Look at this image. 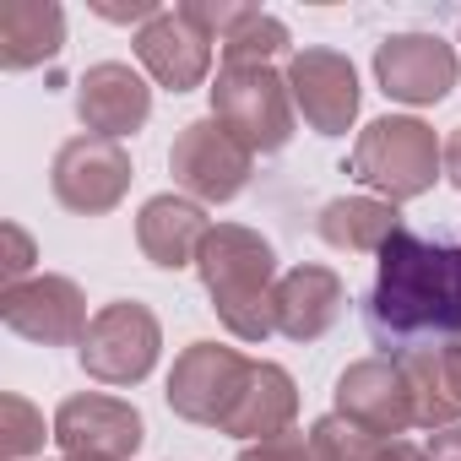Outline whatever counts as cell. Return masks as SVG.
I'll list each match as a JSON object with an SVG mask.
<instances>
[{
	"mask_svg": "<svg viewBox=\"0 0 461 461\" xmlns=\"http://www.w3.org/2000/svg\"><path fill=\"white\" fill-rule=\"evenodd\" d=\"M256 358H245L240 348H222V342H190L174 369H168V412L185 418V423H201V429H222L234 396L245 391V375H250Z\"/></svg>",
	"mask_w": 461,
	"mask_h": 461,
	"instance_id": "ba28073f",
	"label": "cell"
},
{
	"mask_svg": "<svg viewBox=\"0 0 461 461\" xmlns=\"http://www.w3.org/2000/svg\"><path fill=\"white\" fill-rule=\"evenodd\" d=\"M217 50H222V66H272L283 50H288V28L261 12V6H234V0H185L179 6Z\"/></svg>",
	"mask_w": 461,
	"mask_h": 461,
	"instance_id": "9a60e30c",
	"label": "cell"
},
{
	"mask_svg": "<svg viewBox=\"0 0 461 461\" xmlns=\"http://www.w3.org/2000/svg\"><path fill=\"white\" fill-rule=\"evenodd\" d=\"M0 240H6V261H0V272H6V288H17V283H28V272H33V240L23 234L17 222L0 228Z\"/></svg>",
	"mask_w": 461,
	"mask_h": 461,
	"instance_id": "484cf974",
	"label": "cell"
},
{
	"mask_svg": "<svg viewBox=\"0 0 461 461\" xmlns=\"http://www.w3.org/2000/svg\"><path fill=\"white\" fill-rule=\"evenodd\" d=\"M445 179L461 190V131H450V136H445Z\"/></svg>",
	"mask_w": 461,
	"mask_h": 461,
	"instance_id": "f1b7e54d",
	"label": "cell"
},
{
	"mask_svg": "<svg viewBox=\"0 0 461 461\" xmlns=\"http://www.w3.org/2000/svg\"><path fill=\"white\" fill-rule=\"evenodd\" d=\"M212 93V120H222L250 152H283L294 141V93L272 66H222Z\"/></svg>",
	"mask_w": 461,
	"mask_h": 461,
	"instance_id": "277c9868",
	"label": "cell"
},
{
	"mask_svg": "<svg viewBox=\"0 0 461 461\" xmlns=\"http://www.w3.org/2000/svg\"><path fill=\"white\" fill-rule=\"evenodd\" d=\"M44 439H55V429H44V412L33 402H23L17 391L0 396V456L28 461V456L44 450Z\"/></svg>",
	"mask_w": 461,
	"mask_h": 461,
	"instance_id": "cb8c5ba5",
	"label": "cell"
},
{
	"mask_svg": "<svg viewBox=\"0 0 461 461\" xmlns=\"http://www.w3.org/2000/svg\"><path fill=\"white\" fill-rule=\"evenodd\" d=\"M456 71H461L456 50L445 39H434V33H391L375 50V82H380V93L396 98V104H412V109L450 98Z\"/></svg>",
	"mask_w": 461,
	"mask_h": 461,
	"instance_id": "7c38bea8",
	"label": "cell"
},
{
	"mask_svg": "<svg viewBox=\"0 0 461 461\" xmlns=\"http://www.w3.org/2000/svg\"><path fill=\"white\" fill-rule=\"evenodd\" d=\"M294 418H299V385L283 364H250L245 375V391L234 396L222 429L217 434H234V439H277V434H294Z\"/></svg>",
	"mask_w": 461,
	"mask_h": 461,
	"instance_id": "e0dca14e",
	"label": "cell"
},
{
	"mask_svg": "<svg viewBox=\"0 0 461 461\" xmlns=\"http://www.w3.org/2000/svg\"><path fill=\"white\" fill-rule=\"evenodd\" d=\"M342 174L369 185L380 201L402 206V201L429 195L434 179L445 174V141L434 136V125H423L412 114H385V120H369L358 131Z\"/></svg>",
	"mask_w": 461,
	"mask_h": 461,
	"instance_id": "3957f363",
	"label": "cell"
},
{
	"mask_svg": "<svg viewBox=\"0 0 461 461\" xmlns=\"http://www.w3.org/2000/svg\"><path fill=\"white\" fill-rule=\"evenodd\" d=\"M131 179H136L131 152H125L120 141H109V136H93V131L71 136V141L55 152V163H50L55 201H60L66 212H77V217H104V212H114V206L125 201Z\"/></svg>",
	"mask_w": 461,
	"mask_h": 461,
	"instance_id": "52a82bcc",
	"label": "cell"
},
{
	"mask_svg": "<svg viewBox=\"0 0 461 461\" xmlns=\"http://www.w3.org/2000/svg\"><path fill=\"white\" fill-rule=\"evenodd\" d=\"M348 288L331 267H294L277 277V331L288 342H321L342 321Z\"/></svg>",
	"mask_w": 461,
	"mask_h": 461,
	"instance_id": "d6986e66",
	"label": "cell"
},
{
	"mask_svg": "<svg viewBox=\"0 0 461 461\" xmlns=\"http://www.w3.org/2000/svg\"><path fill=\"white\" fill-rule=\"evenodd\" d=\"M168 174H174V185L190 195V201H201V206H222V201H234L245 185H250V174H256V152L228 131L222 120H190L179 136H174V147H168Z\"/></svg>",
	"mask_w": 461,
	"mask_h": 461,
	"instance_id": "5b68a950",
	"label": "cell"
},
{
	"mask_svg": "<svg viewBox=\"0 0 461 461\" xmlns=\"http://www.w3.org/2000/svg\"><path fill=\"white\" fill-rule=\"evenodd\" d=\"M423 456L429 461H461V423L456 429H434L429 445H423Z\"/></svg>",
	"mask_w": 461,
	"mask_h": 461,
	"instance_id": "83f0119b",
	"label": "cell"
},
{
	"mask_svg": "<svg viewBox=\"0 0 461 461\" xmlns=\"http://www.w3.org/2000/svg\"><path fill=\"white\" fill-rule=\"evenodd\" d=\"M380 461H429V456L407 439H391V445H380Z\"/></svg>",
	"mask_w": 461,
	"mask_h": 461,
	"instance_id": "f546056e",
	"label": "cell"
},
{
	"mask_svg": "<svg viewBox=\"0 0 461 461\" xmlns=\"http://www.w3.org/2000/svg\"><path fill=\"white\" fill-rule=\"evenodd\" d=\"M445 353V369H450V385H456V396H461V342H450V348H439Z\"/></svg>",
	"mask_w": 461,
	"mask_h": 461,
	"instance_id": "4dcf8cb0",
	"label": "cell"
},
{
	"mask_svg": "<svg viewBox=\"0 0 461 461\" xmlns=\"http://www.w3.org/2000/svg\"><path fill=\"white\" fill-rule=\"evenodd\" d=\"M310 450L315 461H380V439L342 412H326L310 423Z\"/></svg>",
	"mask_w": 461,
	"mask_h": 461,
	"instance_id": "603a6c76",
	"label": "cell"
},
{
	"mask_svg": "<svg viewBox=\"0 0 461 461\" xmlns=\"http://www.w3.org/2000/svg\"><path fill=\"white\" fill-rule=\"evenodd\" d=\"M0 321H6L17 337L44 342V348H82V337L93 326L82 288L71 277H55V272L28 277V283L0 294Z\"/></svg>",
	"mask_w": 461,
	"mask_h": 461,
	"instance_id": "30bf717a",
	"label": "cell"
},
{
	"mask_svg": "<svg viewBox=\"0 0 461 461\" xmlns=\"http://www.w3.org/2000/svg\"><path fill=\"white\" fill-rule=\"evenodd\" d=\"M402 375H407V391H412V418L423 429H456L461 423V396L450 385V369H445V353L439 348H423V353H407L396 358Z\"/></svg>",
	"mask_w": 461,
	"mask_h": 461,
	"instance_id": "7402d4cb",
	"label": "cell"
},
{
	"mask_svg": "<svg viewBox=\"0 0 461 461\" xmlns=\"http://www.w3.org/2000/svg\"><path fill=\"white\" fill-rule=\"evenodd\" d=\"M158 348H163L158 315L136 299H114L93 315L77 358H82L87 380H98V385H141L158 364Z\"/></svg>",
	"mask_w": 461,
	"mask_h": 461,
	"instance_id": "8992f818",
	"label": "cell"
},
{
	"mask_svg": "<svg viewBox=\"0 0 461 461\" xmlns=\"http://www.w3.org/2000/svg\"><path fill=\"white\" fill-rule=\"evenodd\" d=\"M240 461H315V450H310V434H277V439L245 445Z\"/></svg>",
	"mask_w": 461,
	"mask_h": 461,
	"instance_id": "d4e9b609",
	"label": "cell"
},
{
	"mask_svg": "<svg viewBox=\"0 0 461 461\" xmlns=\"http://www.w3.org/2000/svg\"><path fill=\"white\" fill-rule=\"evenodd\" d=\"M321 240L331 250H348V256H380L396 234H402V212L380 195H337L321 206Z\"/></svg>",
	"mask_w": 461,
	"mask_h": 461,
	"instance_id": "44dd1931",
	"label": "cell"
},
{
	"mask_svg": "<svg viewBox=\"0 0 461 461\" xmlns=\"http://www.w3.org/2000/svg\"><path fill=\"white\" fill-rule=\"evenodd\" d=\"M66 50V12L55 0H0V66L33 71Z\"/></svg>",
	"mask_w": 461,
	"mask_h": 461,
	"instance_id": "ffe728a7",
	"label": "cell"
},
{
	"mask_svg": "<svg viewBox=\"0 0 461 461\" xmlns=\"http://www.w3.org/2000/svg\"><path fill=\"white\" fill-rule=\"evenodd\" d=\"M93 12L109 17V23H136V28H147L163 6H152V0H131V6H109V0H93Z\"/></svg>",
	"mask_w": 461,
	"mask_h": 461,
	"instance_id": "4316f807",
	"label": "cell"
},
{
	"mask_svg": "<svg viewBox=\"0 0 461 461\" xmlns=\"http://www.w3.org/2000/svg\"><path fill=\"white\" fill-rule=\"evenodd\" d=\"M206 234H212V222H206L201 201H190V195H152L141 206V217H136V245L163 272L195 267Z\"/></svg>",
	"mask_w": 461,
	"mask_h": 461,
	"instance_id": "ac0fdd59",
	"label": "cell"
},
{
	"mask_svg": "<svg viewBox=\"0 0 461 461\" xmlns=\"http://www.w3.org/2000/svg\"><path fill=\"white\" fill-rule=\"evenodd\" d=\"M152 114V87L141 82V71H131L125 60H98L82 71L77 82V120L93 131V136H109V141H125L147 125Z\"/></svg>",
	"mask_w": 461,
	"mask_h": 461,
	"instance_id": "5bb4252c",
	"label": "cell"
},
{
	"mask_svg": "<svg viewBox=\"0 0 461 461\" xmlns=\"http://www.w3.org/2000/svg\"><path fill=\"white\" fill-rule=\"evenodd\" d=\"M364 321L385 358L461 342V245H439L402 228L380 250Z\"/></svg>",
	"mask_w": 461,
	"mask_h": 461,
	"instance_id": "6da1fadb",
	"label": "cell"
},
{
	"mask_svg": "<svg viewBox=\"0 0 461 461\" xmlns=\"http://www.w3.org/2000/svg\"><path fill=\"white\" fill-rule=\"evenodd\" d=\"M50 429H55V445L66 456H109V461H131L147 439L141 412L120 396H104V391L66 396Z\"/></svg>",
	"mask_w": 461,
	"mask_h": 461,
	"instance_id": "8fae6325",
	"label": "cell"
},
{
	"mask_svg": "<svg viewBox=\"0 0 461 461\" xmlns=\"http://www.w3.org/2000/svg\"><path fill=\"white\" fill-rule=\"evenodd\" d=\"M136 60L158 87L190 93L212 71V39L174 6V12H158L147 28H136Z\"/></svg>",
	"mask_w": 461,
	"mask_h": 461,
	"instance_id": "2e32d148",
	"label": "cell"
},
{
	"mask_svg": "<svg viewBox=\"0 0 461 461\" xmlns=\"http://www.w3.org/2000/svg\"><path fill=\"white\" fill-rule=\"evenodd\" d=\"M288 93H294V109L304 114V125L315 136H348V125L358 120V71L348 55L337 50H294L288 55Z\"/></svg>",
	"mask_w": 461,
	"mask_h": 461,
	"instance_id": "9c48e42d",
	"label": "cell"
},
{
	"mask_svg": "<svg viewBox=\"0 0 461 461\" xmlns=\"http://www.w3.org/2000/svg\"><path fill=\"white\" fill-rule=\"evenodd\" d=\"M195 272L206 283V299L217 321L240 342H267L277 331V250L245 222H217Z\"/></svg>",
	"mask_w": 461,
	"mask_h": 461,
	"instance_id": "7a4b0ae2",
	"label": "cell"
},
{
	"mask_svg": "<svg viewBox=\"0 0 461 461\" xmlns=\"http://www.w3.org/2000/svg\"><path fill=\"white\" fill-rule=\"evenodd\" d=\"M337 412L353 418L358 429H369L375 439H396L402 429H412V391L396 358H358L337 375Z\"/></svg>",
	"mask_w": 461,
	"mask_h": 461,
	"instance_id": "4fadbf2b",
	"label": "cell"
},
{
	"mask_svg": "<svg viewBox=\"0 0 461 461\" xmlns=\"http://www.w3.org/2000/svg\"><path fill=\"white\" fill-rule=\"evenodd\" d=\"M66 461H109V456H66Z\"/></svg>",
	"mask_w": 461,
	"mask_h": 461,
	"instance_id": "1f68e13d",
	"label": "cell"
}]
</instances>
